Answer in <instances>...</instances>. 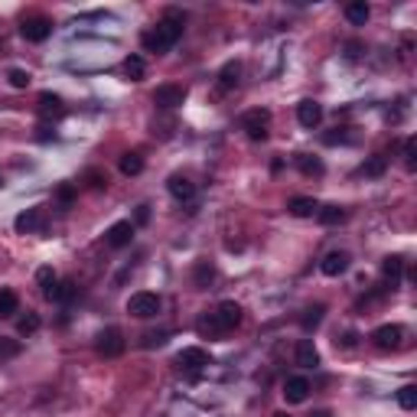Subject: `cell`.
<instances>
[{
    "label": "cell",
    "mask_w": 417,
    "mask_h": 417,
    "mask_svg": "<svg viewBox=\"0 0 417 417\" xmlns=\"http://www.w3.org/2000/svg\"><path fill=\"white\" fill-rule=\"evenodd\" d=\"M182 30H186V13L180 10H167L157 20V26L153 30H147L144 36H140V43H144V49L147 53H167V49H173V46L182 40Z\"/></svg>",
    "instance_id": "obj_1"
},
{
    "label": "cell",
    "mask_w": 417,
    "mask_h": 417,
    "mask_svg": "<svg viewBox=\"0 0 417 417\" xmlns=\"http://www.w3.org/2000/svg\"><path fill=\"white\" fill-rule=\"evenodd\" d=\"M241 130H245L248 140H255V144L268 140V134H271V111H268V108H251V111H245V118H241Z\"/></svg>",
    "instance_id": "obj_2"
},
{
    "label": "cell",
    "mask_w": 417,
    "mask_h": 417,
    "mask_svg": "<svg viewBox=\"0 0 417 417\" xmlns=\"http://www.w3.org/2000/svg\"><path fill=\"white\" fill-rule=\"evenodd\" d=\"M176 365H180V372H186L189 378H199V375L212 365V359H209V352L205 349H199V346H189V349H182L180 355H176Z\"/></svg>",
    "instance_id": "obj_3"
},
{
    "label": "cell",
    "mask_w": 417,
    "mask_h": 417,
    "mask_svg": "<svg viewBox=\"0 0 417 417\" xmlns=\"http://www.w3.org/2000/svg\"><path fill=\"white\" fill-rule=\"evenodd\" d=\"M160 310H163V300L157 293H150V290H140V293H134L128 300V313L137 316V320H153Z\"/></svg>",
    "instance_id": "obj_4"
},
{
    "label": "cell",
    "mask_w": 417,
    "mask_h": 417,
    "mask_svg": "<svg viewBox=\"0 0 417 417\" xmlns=\"http://www.w3.org/2000/svg\"><path fill=\"white\" fill-rule=\"evenodd\" d=\"M95 352L101 359H118L124 352V332L118 326H105V330L95 336Z\"/></svg>",
    "instance_id": "obj_5"
},
{
    "label": "cell",
    "mask_w": 417,
    "mask_h": 417,
    "mask_svg": "<svg viewBox=\"0 0 417 417\" xmlns=\"http://www.w3.org/2000/svg\"><path fill=\"white\" fill-rule=\"evenodd\" d=\"M49 33H53V20L43 13H33V17L20 20V36L26 43H43V40H49Z\"/></svg>",
    "instance_id": "obj_6"
},
{
    "label": "cell",
    "mask_w": 417,
    "mask_h": 417,
    "mask_svg": "<svg viewBox=\"0 0 417 417\" xmlns=\"http://www.w3.org/2000/svg\"><path fill=\"white\" fill-rule=\"evenodd\" d=\"M372 343L382 349V352H391V349H401L405 343V330L398 326V323H385V326H378L372 332Z\"/></svg>",
    "instance_id": "obj_7"
},
{
    "label": "cell",
    "mask_w": 417,
    "mask_h": 417,
    "mask_svg": "<svg viewBox=\"0 0 417 417\" xmlns=\"http://www.w3.org/2000/svg\"><path fill=\"white\" fill-rule=\"evenodd\" d=\"M13 228L20 232V235H33V232H43L46 228V209L43 205H33L26 212H20L13 219Z\"/></svg>",
    "instance_id": "obj_8"
},
{
    "label": "cell",
    "mask_w": 417,
    "mask_h": 417,
    "mask_svg": "<svg viewBox=\"0 0 417 417\" xmlns=\"http://www.w3.org/2000/svg\"><path fill=\"white\" fill-rule=\"evenodd\" d=\"M310 391H313V385H310V378L307 375H290L287 382H284V401L287 405H303L307 398H310Z\"/></svg>",
    "instance_id": "obj_9"
},
{
    "label": "cell",
    "mask_w": 417,
    "mask_h": 417,
    "mask_svg": "<svg viewBox=\"0 0 417 417\" xmlns=\"http://www.w3.org/2000/svg\"><path fill=\"white\" fill-rule=\"evenodd\" d=\"M182 101H186V88L173 85V82H167V85H160L153 92V105L163 108V111H173V108H180Z\"/></svg>",
    "instance_id": "obj_10"
},
{
    "label": "cell",
    "mask_w": 417,
    "mask_h": 417,
    "mask_svg": "<svg viewBox=\"0 0 417 417\" xmlns=\"http://www.w3.org/2000/svg\"><path fill=\"white\" fill-rule=\"evenodd\" d=\"M215 320H219V326H222L225 332H232L238 326V323H241V316H245V313H241V307H238L235 300H222V303H219V307H215Z\"/></svg>",
    "instance_id": "obj_11"
},
{
    "label": "cell",
    "mask_w": 417,
    "mask_h": 417,
    "mask_svg": "<svg viewBox=\"0 0 417 417\" xmlns=\"http://www.w3.org/2000/svg\"><path fill=\"white\" fill-rule=\"evenodd\" d=\"M297 121H300V128H320V121H323V105L320 101H313V98H303L297 105Z\"/></svg>",
    "instance_id": "obj_12"
},
{
    "label": "cell",
    "mask_w": 417,
    "mask_h": 417,
    "mask_svg": "<svg viewBox=\"0 0 417 417\" xmlns=\"http://www.w3.org/2000/svg\"><path fill=\"white\" fill-rule=\"evenodd\" d=\"M349 264H352V257H349V251H330V255L320 261V271L326 274V278H339V274H346L349 271Z\"/></svg>",
    "instance_id": "obj_13"
},
{
    "label": "cell",
    "mask_w": 417,
    "mask_h": 417,
    "mask_svg": "<svg viewBox=\"0 0 417 417\" xmlns=\"http://www.w3.org/2000/svg\"><path fill=\"white\" fill-rule=\"evenodd\" d=\"M105 241H108V248H128L130 241H134V222H114L111 228L105 232Z\"/></svg>",
    "instance_id": "obj_14"
},
{
    "label": "cell",
    "mask_w": 417,
    "mask_h": 417,
    "mask_svg": "<svg viewBox=\"0 0 417 417\" xmlns=\"http://www.w3.org/2000/svg\"><path fill=\"white\" fill-rule=\"evenodd\" d=\"M167 189H170V196L176 203H193L196 199V182L180 176V173H173L170 180H167Z\"/></svg>",
    "instance_id": "obj_15"
},
{
    "label": "cell",
    "mask_w": 417,
    "mask_h": 417,
    "mask_svg": "<svg viewBox=\"0 0 417 417\" xmlns=\"http://www.w3.org/2000/svg\"><path fill=\"white\" fill-rule=\"evenodd\" d=\"M382 278H385L388 290H395L398 284H401V278H405V257H401V255H388L385 261H382Z\"/></svg>",
    "instance_id": "obj_16"
},
{
    "label": "cell",
    "mask_w": 417,
    "mask_h": 417,
    "mask_svg": "<svg viewBox=\"0 0 417 417\" xmlns=\"http://www.w3.org/2000/svg\"><path fill=\"white\" fill-rule=\"evenodd\" d=\"M40 114L43 121H59L65 114V101L62 95H56V92H43L40 95Z\"/></svg>",
    "instance_id": "obj_17"
},
{
    "label": "cell",
    "mask_w": 417,
    "mask_h": 417,
    "mask_svg": "<svg viewBox=\"0 0 417 417\" xmlns=\"http://www.w3.org/2000/svg\"><path fill=\"white\" fill-rule=\"evenodd\" d=\"M297 365L300 368H320V349H316V343L313 339H300L297 343Z\"/></svg>",
    "instance_id": "obj_18"
},
{
    "label": "cell",
    "mask_w": 417,
    "mask_h": 417,
    "mask_svg": "<svg viewBox=\"0 0 417 417\" xmlns=\"http://www.w3.org/2000/svg\"><path fill=\"white\" fill-rule=\"evenodd\" d=\"M238 78H241V62L238 59H232V62H225L222 69H219V92H232V88L238 85Z\"/></svg>",
    "instance_id": "obj_19"
},
{
    "label": "cell",
    "mask_w": 417,
    "mask_h": 417,
    "mask_svg": "<svg viewBox=\"0 0 417 417\" xmlns=\"http://www.w3.org/2000/svg\"><path fill=\"white\" fill-rule=\"evenodd\" d=\"M316 209H320V203L313 196H293L287 203V212L297 215V219H310V215H316Z\"/></svg>",
    "instance_id": "obj_20"
},
{
    "label": "cell",
    "mask_w": 417,
    "mask_h": 417,
    "mask_svg": "<svg viewBox=\"0 0 417 417\" xmlns=\"http://www.w3.org/2000/svg\"><path fill=\"white\" fill-rule=\"evenodd\" d=\"M346 20L352 23V26H365L368 17H372V7L365 3V0H352V3H346Z\"/></svg>",
    "instance_id": "obj_21"
},
{
    "label": "cell",
    "mask_w": 417,
    "mask_h": 417,
    "mask_svg": "<svg viewBox=\"0 0 417 417\" xmlns=\"http://www.w3.org/2000/svg\"><path fill=\"white\" fill-rule=\"evenodd\" d=\"M196 332H199L203 339H219V336H225V330L219 326V320H215V313H203V316L196 320Z\"/></svg>",
    "instance_id": "obj_22"
},
{
    "label": "cell",
    "mask_w": 417,
    "mask_h": 417,
    "mask_svg": "<svg viewBox=\"0 0 417 417\" xmlns=\"http://www.w3.org/2000/svg\"><path fill=\"white\" fill-rule=\"evenodd\" d=\"M316 219H320V225H343L346 219H349V212H346L343 205L330 203V205H320V209H316Z\"/></svg>",
    "instance_id": "obj_23"
},
{
    "label": "cell",
    "mask_w": 417,
    "mask_h": 417,
    "mask_svg": "<svg viewBox=\"0 0 417 417\" xmlns=\"http://www.w3.org/2000/svg\"><path fill=\"white\" fill-rule=\"evenodd\" d=\"M215 280V268H212V261H196V271H193V284L196 290H209V284Z\"/></svg>",
    "instance_id": "obj_24"
},
{
    "label": "cell",
    "mask_w": 417,
    "mask_h": 417,
    "mask_svg": "<svg viewBox=\"0 0 417 417\" xmlns=\"http://www.w3.org/2000/svg\"><path fill=\"white\" fill-rule=\"evenodd\" d=\"M293 160H297V170L303 173V176H323V170H326L323 160L320 157H313V153H297Z\"/></svg>",
    "instance_id": "obj_25"
},
{
    "label": "cell",
    "mask_w": 417,
    "mask_h": 417,
    "mask_svg": "<svg viewBox=\"0 0 417 417\" xmlns=\"http://www.w3.org/2000/svg\"><path fill=\"white\" fill-rule=\"evenodd\" d=\"M385 170H388V157H385V153H372V157L362 163V176H372V180L385 176Z\"/></svg>",
    "instance_id": "obj_26"
},
{
    "label": "cell",
    "mask_w": 417,
    "mask_h": 417,
    "mask_svg": "<svg viewBox=\"0 0 417 417\" xmlns=\"http://www.w3.org/2000/svg\"><path fill=\"white\" fill-rule=\"evenodd\" d=\"M323 313H326V307H323V303H313V307H307V310H303V316H300V326H303V332L316 330V326L323 323Z\"/></svg>",
    "instance_id": "obj_27"
},
{
    "label": "cell",
    "mask_w": 417,
    "mask_h": 417,
    "mask_svg": "<svg viewBox=\"0 0 417 417\" xmlns=\"http://www.w3.org/2000/svg\"><path fill=\"white\" fill-rule=\"evenodd\" d=\"M36 284H40V290H43V297H46V300H53L59 278H56V271H53V268H40V271H36Z\"/></svg>",
    "instance_id": "obj_28"
},
{
    "label": "cell",
    "mask_w": 417,
    "mask_h": 417,
    "mask_svg": "<svg viewBox=\"0 0 417 417\" xmlns=\"http://www.w3.org/2000/svg\"><path fill=\"white\" fill-rule=\"evenodd\" d=\"M121 173H124V176H140V173H144V157H140L137 150H130V153H124V157H121Z\"/></svg>",
    "instance_id": "obj_29"
},
{
    "label": "cell",
    "mask_w": 417,
    "mask_h": 417,
    "mask_svg": "<svg viewBox=\"0 0 417 417\" xmlns=\"http://www.w3.org/2000/svg\"><path fill=\"white\" fill-rule=\"evenodd\" d=\"M124 72H128L130 82H140V78H144V72H147V62H144V56L130 53L128 59H124Z\"/></svg>",
    "instance_id": "obj_30"
},
{
    "label": "cell",
    "mask_w": 417,
    "mask_h": 417,
    "mask_svg": "<svg viewBox=\"0 0 417 417\" xmlns=\"http://www.w3.org/2000/svg\"><path fill=\"white\" fill-rule=\"evenodd\" d=\"M17 310H20V297H17L13 290H0V316L7 320V316H13Z\"/></svg>",
    "instance_id": "obj_31"
},
{
    "label": "cell",
    "mask_w": 417,
    "mask_h": 417,
    "mask_svg": "<svg viewBox=\"0 0 417 417\" xmlns=\"http://www.w3.org/2000/svg\"><path fill=\"white\" fill-rule=\"evenodd\" d=\"M40 326H43L40 313H26V316H20V320H17V332H20V336H33Z\"/></svg>",
    "instance_id": "obj_32"
},
{
    "label": "cell",
    "mask_w": 417,
    "mask_h": 417,
    "mask_svg": "<svg viewBox=\"0 0 417 417\" xmlns=\"http://www.w3.org/2000/svg\"><path fill=\"white\" fill-rule=\"evenodd\" d=\"M75 293H78V287H75V280H59L56 284V293L49 303H65V300H72Z\"/></svg>",
    "instance_id": "obj_33"
},
{
    "label": "cell",
    "mask_w": 417,
    "mask_h": 417,
    "mask_svg": "<svg viewBox=\"0 0 417 417\" xmlns=\"http://www.w3.org/2000/svg\"><path fill=\"white\" fill-rule=\"evenodd\" d=\"M401 157H405V167L411 173L417 170V140L414 137H407L405 140V147H401Z\"/></svg>",
    "instance_id": "obj_34"
},
{
    "label": "cell",
    "mask_w": 417,
    "mask_h": 417,
    "mask_svg": "<svg viewBox=\"0 0 417 417\" xmlns=\"http://www.w3.org/2000/svg\"><path fill=\"white\" fill-rule=\"evenodd\" d=\"M398 405L405 407V411H414L417 407V385H405L398 391Z\"/></svg>",
    "instance_id": "obj_35"
},
{
    "label": "cell",
    "mask_w": 417,
    "mask_h": 417,
    "mask_svg": "<svg viewBox=\"0 0 417 417\" xmlns=\"http://www.w3.org/2000/svg\"><path fill=\"white\" fill-rule=\"evenodd\" d=\"M167 339H170V332L167 330L147 332V336H144V349H160V346H167Z\"/></svg>",
    "instance_id": "obj_36"
},
{
    "label": "cell",
    "mask_w": 417,
    "mask_h": 417,
    "mask_svg": "<svg viewBox=\"0 0 417 417\" xmlns=\"http://www.w3.org/2000/svg\"><path fill=\"white\" fill-rule=\"evenodd\" d=\"M7 82H10L13 88H30V72H26V69H10V72H7Z\"/></svg>",
    "instance_id": "obj_37"
},
{
    "label": "cell",
    "mask_w": 417,
    "mask_h": 417,
    "mask_svg": "<svg viewBox=\"0 0 417 417\" xmlns=\"http://www.w3.org/2000/svg\"><path fill=\"white\" fill-rule=\"evenodd\" d=\"M56 199L62 203V209H69V205L75 203V186H72V182H62V186L56 189Z\"/></svg>",
    "instance_id": "obj_38"
},
{
    "label": "cell",
    "mask_w": 417,
    "mask_h": 417,
    "mask_svg": "<svg viewBox=\"0 0 417 417\" xmlns=\"http://www.w3.org/2000/svg\"><path fill=\"white\" fill-rule=\"evenodd\" d=\"M88 186L92 189H108V176H101L98 170H88Z\"/></svg>",
    "instance_id": "obj_39"
},
{
    "label": "cell",
    "mask_w": 417,
    "mask_h": 417,
    "mask_svg": "<svg viewBox=\"0 0 417 417\" xmlns=\"http://www.w3.org/2000/svg\"><path fill=\"white\" fill-rule=\"evenodd\" d=\"M362 49H365V46L359 43V40H352V43H346V59H352V62H355V59L362 56Z\"/></svg>",
    "instance_id": "obj_40"
},
{
    "label": "cell",
    "mask_w": 417,
    "mask_h": 417,
    "mask_svg": "<svg viewBox=\"0 0 417 417\" xmlns=\"http://www.w3.org/2000/svg\"><path fill=\"white\" fill-rule=\"evenodd\" d=\"M17 352H20L17 343H3V339H0V359H10V355H17Z\"/></svg>",
    "instance_id": "obj_41"
},
{
    "label": "cell",
    "mask_w": 417,
    "mask_h": 417,
    "mask_svg": "<svg viewBox=\"0 0 417 417\" xmlns=\"http://www.w3.org/2000/svg\"><path fill=\"white\" fill-rule=\"evenodd\" d=\"M36 140H56V130L49 128V124H40V128H36Z\"/></svg>",
    "instance_id": "obj_42"
},
{
    "label": "cell",
    "mask_w": 417,
    "mask_h": 417,
    "mask_svg": "<svg viewBox=\"0 0 417 417\" xmlns=\"http://www.w3.org/2000/svg\"><path fill=\"white\" fill-rule=\"evenodd\" d=\"M355 339H359V336H355V332L349 330V332H343V339H336V346H343V349H352Z\"/></svg>",
    "instance_id": "obj_43"
},
{
    "label": "cell",
    "mask_w": 417,
    "mask_h": 417,
    "mask_svg": "<svg viewBox=\"0 0 417 417\" xmlns=\"http://www.w3.org/2000/svg\"><path fill=\"white\" fill-rule=\"evenodd\" d=\"M147 219H150V205H137V222L144 225Z\"/></svg>",
    "instance_id": "obj_44"
},
{
    "label": "cell",
    "mask_w": 417,
    "mask_h": 417,
    "mask_svg": "<svg viewBox=\"0 0 417 417\" xmlns=\"http://www.w3.org/2000/svg\"><path fill=\"white\" fill-rule=\"evenodd\" d=\"M310 417H332V414H330V411H313Z\"/></svg>",
    "instance_id": "obj_45"
},
{
    "label": "cell",
    "mask_w": 417,
    "mask_h": 417,
    "mask_svg": "<svg viewBox=\"0 0 417 417\" xmlns=\"http://www.w3.org/2000/svg\"><path fill=\"white\" fill-rule=\"evenodd\" d=\"M274 417H290V414H287V411H278V414H274Z\"/></svg>",
    "instance_id": "obj_46"
},
{
    "label": "cell",
    "mask_w": 417,
    "mask_h": 417,
    "mask_svg": "<svg viewBox=\"0 0 417 417\" xmlns=\"http://www.w3.org/2000/svg\"><path fill=\"white\" fill-rule=\"evenodd\" d=\"M0 182H3V180H0Z\"/></svg>",
    "instance_id": "obj_47"
}]
</instances>
